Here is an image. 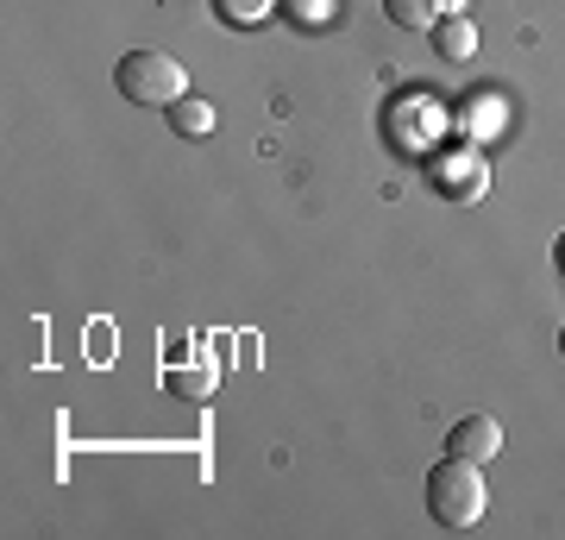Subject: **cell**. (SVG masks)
Wrapping results in <instances>:
<instances>
[{
    "label": "cell",
    "instance_id": "cell-1",
    "mask_svg": "<svg viewBox=\"0 0 565 540\" xmlns=\"http://www.w3.org/2000/svg\"><path fill=\"white\" fill-rule=\"evenodd\" d=\"M114 88H120L132 107H177L182 95H189V76H182V63L170 57V51H126L120 63H114Z\"/></svg>",
    "mask_w": 565,
    "mask_h": 540
},
{
    "label": "cell",
    "instance_id": "cell-2",
    "mask_svg": "<svg viewBox=\"0 0 565 540\" xmlns=\"http://www.w3.org/2000/svg\"><path fill=\"white\" fill-rule=\"evenodd\" d=\"M484 478H478V459H440L434 472H427V509H434V521L440 528H471V521L484 516Z\"/></svg>",
    "mask_w": 565,
    "mask_h": 540
},
{
    "label": "cell",
    "instance_id": "cell-3",
    "mask_svg": "<svg viewBox=\"0 0 565 540\" xmlns=\"http://www.w3.org/2000/svg\"><path fill=\"white\" fill-rule=\"evenodd\" d=\"M434 189H446L452 201H484L490 163L478 158V151H446V158L434 163Z\"/></svg>",
    "mask_w": 565,
    "mask_h": 540
},
{
    "label": "cell",
    "instance_id": "cell-4",
    "mask_svg": "<svg viewBox=\"0 0 565 540\" xmlns=\"http://www.w3.org/2000/svg\"><path fill=\"white\" fill-rule=\"evenodd\" d=\"M446 453H459V459H497L503 453V421L497 415H465L452 421V434H446Z\"/></svg>",
    "mask_w": 565,
    "mask_h": 540
},
{
    "label": "cell",
    "instance_id": "cell-5",
    "mask_svg": "<svg viewBox=\"0 0 565 540\" xmlns=\"http://www.w3.org/2000/svg\"><path fill=\"white\" fill-rule=\"evenodd\" d=\"M503 120H509V100L497 95V88H484V95H471L459 107V126L471 133V139H497V133H503Z\"/></svg>",
    "mask_w": 565,
    "mask_h": 540
},
{
    "label": "cell",
    "instance_id": "cell-6",
    "mask_svg": "<svg viewBox=\"0 0 565 540\" xmlns=\"http://www.w3.org/2000/svg\"><path fill=\"white\" fill-rule=\"evenodd\" d=\"M434 44H440V57L465 63L471 51H478V32H471V20H465V13H452V20H434Z\"/></svg>",
    "mask_w": 565,
    "mask_h": 540
},
{
    "label": "cell",
    "instance_id": "cell-7",
    "mask_svg": "<svg viewBox=\"0 0 565 540\" xmlns=\"http://www.w3.org/2000/svg\"><path fill=\"white\" fill-rule=\"evenodd\" d=\"M170 126H177L182 139H202V133H214V100L182 95L177 107H170Z\"/></svg>",
    "mask_w": 565,
    "mask_h": 540
},
{
    "label": "cell",
    "instance_id": "cell-8",
    "mask_svg": "<svg viewBox=\"0 0 565 540\" xmlns=\"http://www.w3.org/2000/svg\"><path fill=\"white\" fill-rule=\"evenodd\" d=\"M390 25H403V32H427V25L440 20V7L434 0H384Z\"/></svg>",
    "mask_w": 565,
    "mask_h": 540
},
{
    "label": "cell",
    "instance_id": "cell-9",
    "mask_svg": "<svg viewBox=\"0 0 565 540\" xmlns=\"http://www.w3.org/2000/svg\"><path fill=\"white\" fill-rule=\"evenodd\" d=\"M163 383H170L177 396H207V390H214V371H182V364H170Z\"/></svg>",
    "mask_w": 565,
    "mask_h": 540
},
{
    "label": "cell",
    "instance_id": "cell-10",
    "mask_svg": "<svg viewBox=\"0 0 565 540\" xmlns=\"http://www.w3.org/2000/svg\"><path fill=\"white\" fill-rule=\"evenodd\" d=\"M214 7H221V13H226V20H233V25H258L264 13L277 7V0H214Z\"/></svg>",
    "mask_w": 565,
    "mask_h": 540
},
{
    "label": "cell",
    "instance_id": "cell-11",
    "mask_svg": "<svg viewBox=\"0 0 565 540\" xmlns=\"http://www.w3.org/2000/svg\"><path fill=\"white\" fill-rule=\"evenodd\" d=\"M440 7V20H452V13H465V0H434Z\"/></svg>",
    "mask_w": 565,
    "mask_h": 540
},
{
    "label": "cell",
    "instance_id": "cell-12",
    "mask_svg": "<svg viewBox=\"0 0 565 540\" xmlns=\"http://www.w3.org/2000/svg\"><path fill=\"white\" fill-rule=\"evenodd\" d=\"M553 258H559V271H565V233H559V245H553Z\"/></svg>",
    "mask_w": 565,
    "mask_h": 540
},
{
    "label": "cell",
    "instance_id": "cell-13",
    "mask_svg": "<svg viewBox=\"0 0 565 540\" xmlns=\"http://www.w3.org/2000/svg\"><path fill=\"white\" fill-rule=\"evenodd\" d=\"M559 352H565V327H559Z\"/></svg>",
    "mask_w": 565,
    "mask_h": 540
}]
</instances>
